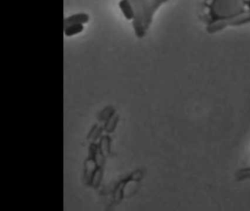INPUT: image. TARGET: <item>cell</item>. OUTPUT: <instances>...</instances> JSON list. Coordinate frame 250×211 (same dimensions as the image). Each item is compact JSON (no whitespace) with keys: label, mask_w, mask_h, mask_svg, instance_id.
I'll list each match as a JSON object with an SVG mask.
<instances>
[{"label":"cell","mask_w":250,"mask_h":211,"mask_svg":"<svg viewBox=\"0 0 250 211\" xmlns=\"http://www.w3.org/2000/svg\"><path fill=\"white\" fill-rule=\"evenodd\" d=\"M90 16L87 13H76L64 19V26L71 24H85L90 21Z\"/></svg>","instance_id":"3"},{"label":"cell","mask_w":250,"mask_h":211,"mask_svg":"<svg viewBox=\"0 0 250 211\" xmlns=\"http://www.w3.org/2000/svg\"><path fill=\"white\" fill-rule=\"evenodd\" d=\"M84 24H71L64 26V35L66 37H73L79 35L84 31Z\"/></svg>","instance_id":"5"},{"label":"cell","mask_w":250,"mask_h":211,"mask_svg":"<svg viewBox=\"0 0 250 211\" xmlns=\"http://www.w3.org/2000/svg\"><path fill=\"white\" fill-rule=\"evenodd\" d=\"M198 17L209 34L250 24V0H203Z\"/></svg>","instance_id":"1"},{"label":"cell","mask_w":250,"mask_h":211,"mask_svg":"<svg viewBox=\"0 0 250 211\" xmlns=\"http://www.w3.org/2000/svg\"><path fill=\"white\" fill-rule=\"evenodd\" d=\"M170 0H130L134 10L132 26L138 38L146 36L159 9Z\"/></svg>","instance_id":"2"},{"label":"cell","mask_w":250,"mask_h":211,"mask_svg":"<svg viewBox=\"0 0 250 211\" xmlns=\"http://www.w3.org/2000/svg\"><path fill=\"white\" fill-rule=\"evenodd\" d=\"M118 4L125 19L128 21H133L134 18V10L130 0H121Z\"/></svg>","instance_id":"4"}]
</instances>
